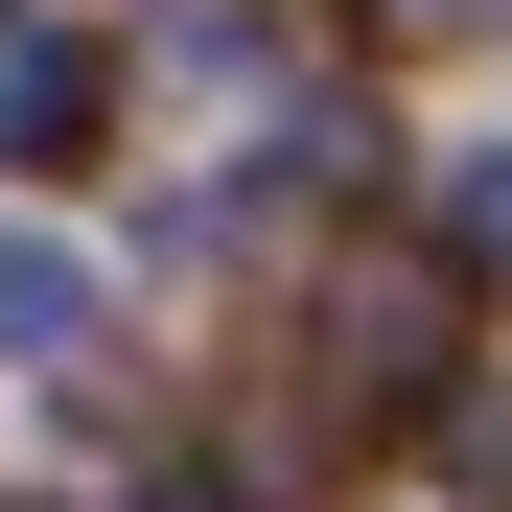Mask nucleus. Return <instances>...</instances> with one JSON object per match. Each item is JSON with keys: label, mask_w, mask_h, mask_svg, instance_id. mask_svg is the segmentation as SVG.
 I'll list each match as a JSON object with an SVG mask.
<instances>
[{"label": "nucleus", "mask_w": 512, "mask_h": 512, "mask_svg": "<svg viewBox=\"0 0 512 512\" xmlns=\"http://www.w3.org/2000/svg\"><path fill=\"white\" fill-rule=\"evenodd\" d=\"M70 326H94V280L70 256H0V350H70Z\"/></svg>", "instance_id": "1"}]
</instances>
